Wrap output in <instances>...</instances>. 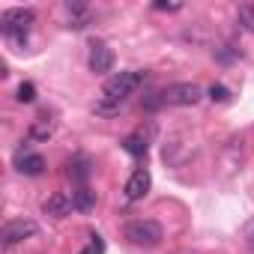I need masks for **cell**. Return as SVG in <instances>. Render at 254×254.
<instances>
[{
  "label": "cell",
  "instance_id": "19",
  "mask_svg": "<svg viewBox=\"0 0 254 254\" xmlns=\"http://www.w3.org/2000/svg\"><path fill=\"white\" fill-rule=\"evenodd\" d=\"M248 245H251V248H254V224H251V227H248Z\"/></svg>",
  "mask_w": 254,
  "mask_h": 254
},
{
  "label": "cell",
  "instance_id": "8",
  "mask_svg": "<svg viewBox=\"0 0 254 254\" xmlns=\"http://www.w3.org/2000/svg\"><path fill=\"white\" fill-rule=\"evenodd\" d=\"M15 171L18 174H24V177H39L42 171H45V159L39 156V153H30V150H18L15 153Z\"/></svg>",
  "mask_w": 254,
  "mask_h": 254
},
{
  "label": "cell",
  "instance_id": "5",
  "mask_svg": "<svg viewBox=\"0 0 254 254\" xmlns=\"http://www.w3.org/2000/svg\"><path fill=\"white\" fill-rule=\"evenodd\" d=\"M36 230H39L36 221H30V218H12V221L3 224V230H0V242H3V248H15L18 242L36 236Z\"/></svg>",
  "mask_w": 254,
  "mask_h": 254
},
{
  "label": "cell",
  "instance_id": "13",
  "mask_svg": "<svg viewBox=\"0 0 254 254\" xmlns=\"http://www.w3.org/2000/svg\"><path fill=\"white\" fill-rule=\"evenodd\" d=\"M72 203H75L78 212H90V209L96 206V191L87 189V186H78V189L72 191Z\"/></svg>",
  "mask_w": 254,
  "mask_h": 254
},
{
  "label": "cell",
  "instance_id": "7",
  "mask_svg": "<svg viewBox=\"0 0 254 254\" xmlns=\"http://www.w3.org/2000/svg\"><path fill=\"white\" fill-rule=\"evenodd\" d=\"M87 63H90V69H93L96 75H108V72H114L117 57H114V51H111L105 42H93V45H90V57H87Z\"/></svg>",
  "mask_w": 254,
  "mask_h": 254
},
{
  "label": "cell",
  "instance_id": "17",
  "mask_svg": "<svg viewBox=\"0 0 254 254\" xmlns=\"http://www.w3.org/2000/svg\"><path fill=\"white\" fill-rule=\"evenodd\" d=\"M81 254H105V242H102V236H99V233H93V236H90L87 251H81Z\"/></svg>",
  "mask_w": 254,
  "mask_h": 254
},
{
  "label": "cell",
  "instance_id": "4",
  "mask_svg": "<svg viewBox=\"0 0 254 254\" xmlns=\"http://www.w3.org/2000/svg\"><path fill=\"white\" fill-rule=\"evenodd\" d=\"M203 99V90L191 81H183V84H171L159 93V102L162 105H180V108H189V105H197Z\"/></svg>",
  "mask_w": 254,
  "mask_h": 254
},
{
  "label": "cell",
  "instance_id": "15",
  "mask_svg": "<svg viewBox=\"0 0 254 254\" xmlns=\"http://www.w3.org/2000/svg\"><path fill=\"white\" fill-rule=\"evenodd\" d=\"M15 99H18L21 105H30V102L36 99V87H33L30 81H24V84L18 87V96H15Z\"/></svg>",
  "mask_w": 254,
  "mask_h": 254
},
{
  "label": "cell",
  "instance_id": "1",
  "mask_svg": "<svg viewBox=\"0 0 254 254\" xmlns=\"http://www.w3.org/2000/svg\"><path fill=\"white\" fill-rule=\"evenodd\" d=\"M147 81V75L144 72H138V69H132V72H117V75H111L108 81H105V87H102V96H99V102H96V114H102V117H114V114H120V108L129 102V96H135L138 90H141V84Z\"/></svg>",
  "mask_w": 254,
  "mask_h": 254
},
{
  "label": "cell",
  "instance_id": "14",
  "mask_svg": "<svg viewBox=\"0 0 254 254\" xmlns=\"http://www.w3.org/2000/svg\"><path fill=\"white\" fill-rule=\"evenodd\" d=\"M239 24H242L248 33H254V3L239 6Z\"/></svg>",
  "mask_w": 254,
  "mask_h": 254
},
{
  "label": "cell",
  "instance_id": "11",
  "mask_svg": "<svg viewBox=\"0 0 254 254\" xmlns=\"http://www.w3.org/2000/svg\"><path fill=\"white\" fill-rule=\"evenodd\" d=\"M72 209H75V203H72V194H66V191H54V194L42 203V212L51 215V218H66Z\"/></svg>",
  "mask_w": 254,
  "mask_h": 254
},
{
  "label": "cell",
  "instance_id": "6",
  "mask_svg": "<svg viewBox=\"0 0 254 254\" xmlns=\"http://www.w3.org/2000/svg\"><path fill=\"white\" fill-rule=\"evenodd\" d=\"M150 186H153V177H150V171L147 168H138L129 180H126V186H123V194H126V200H144L147 197V191H150Z\"/></svg>",
  "mask_w": 254,
  "mask_h": 254
},
{
  "label": "cell",
  "instance_id": "10",
  "mask_svg": "<svg viewBox=\"0 0 254 254\" xmlns=\"http://www.w3.org/2000/svg\"><path fill=\"white\" fill-rule=\"evenodd\" d=\"M66 174H69V180H72V183L87 186V180L93 177V159H90V156H84V153L72 156V159H69V165H66Z\"/></svg>",
  "mask_w": 254,
  "mask_h": 254
},
{
  "label": "cell",
  "instance_id": "16",
  "mask_svg": "<svg viewBox=\"0 0 254 254\" xmlns=\"http://www.w3.org/2000/svg\"><path fill=\"white\" fill-rule=\"evenodd\" d=\"M209 99H212V102H227V99H230V90H227L224 84H212V87H209Z\"/></svg>",
  "mask_w": 254,
  "mask_h": 254
},
{
  "label": "cell",
  "instance_id": "2",
  "mask_svg": "<svg viewBox=\"0 0 254 254\" xmlns=\"http://www.w3.org/2000/svg\"><path fill=\"white\" fill-rule=\"evenodd\" d=\"M36 24V12L33 9H6L3 15H0V30H3V36L12 42V45H27V36Z\"/></svg>",
  "mask_w": 254,
  "mask_h": 254
},
{
  "label": "cell",
  "instance_id": "12",
  "mask_svg": "<svg viewBox=\"0 0 254 254\" xmlns=\"http://www.w3.org/2000/svg\"><path fill=\"white\" fill-rule=\"evenodd\" d=\"M123 150L135 156V159H144L147 156V135L144 132H132V135H126L123 138Z\"/></svg>",
  "mask_w": 254,
  "mask_h": 254
},
{
  "label": "cell",
  "instance_id": "3",
  "mask_svg": "<svg viewBox=\"0 0 254 254\" xmlns=\"http://www.w3.org/2000/svg\"><path fill=\"white\" fill-rule=\"evenodd\" d=\"M126 239L132 245H138V248H156L165 239V230L153 218H135V221L126 224Z\"/></svg>",
  "mask_w": 254,
  "mask_h": 254
},
{
  "label": "cell",
  "instance_id": "18",
  "mask_svg": "<svg viewBox=\"0 0 254 254\" xmlns=\"http://www.w3.org/2000/svg\"><path fill=\"white\" fill-rule=\"evenodd\" d=\"M159 12H180L183 9V3H165V0H159V3H153Z\"/></svg>",
  "mask_w": 254,
  "mask_h": 254
},
{
  "label": "cell",
  "instance_id": "9",
  "mask_svg": "<svg viewBox=\"0 0 254 254\" xmlns=\"http://www.w3.org/2000/svg\"><path fill=\"white\" fill-rule=\"evenodd\" d=\"M54 132H57V117H54L51 111H42V114L30 123V129H27L30 141H48Z\"/></svg>",
  "mask_w": 254,
  "mask_h": 254
}]
</instances>
